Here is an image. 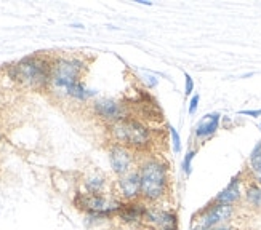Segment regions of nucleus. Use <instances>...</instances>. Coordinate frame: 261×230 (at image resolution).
Returning <instances> with one entry per match:
<instances>
[{"mask_svg": "<svg viewBox=\"0 0 261 230\" xmlns=\"http://www.w3.org/2000/svg\"><path fill=\"white\" fill-rule=\"evenodd\" d=\"M92 58L75 53L51 54V74L47 95L56 101H66L75 106H88L96 98V91L84 82Z\"/></svg>", "mask_w": 261, "mask_h": 230, "instance_id": "obj_1", "label": "nucleus"}, {"mask_svg": "<svg viewBox=\"0 0 261 230\" xmlns=\"http://www.w3.org/2000/svg\"><path fill=\"white\" fill-rule=\"evenodd\" d=\"M136 169L141 181V200L151 206H172L173 178L165 157L161 154H143Z\"/></svg>", "mask_w": 261, "mask_h": 230, "instance_id": "obj_2", "label": "nucleus"}, {"mask_svg": "<svg viewBox=\"0 0 261 230\" xmlns=\"http://www.w3.org/2000/svg\"><path fill=\"white\" fill-rule=\"evenodd\" d=\"M2 72L21 88L36 93H47L51 74V54L43 51L32 53L15 63L4 64Z\"/></svg>", "mask_w": 261, "mask_h": 230, "instance_id": "obj_3", "label": "nucleus"}, {"mask_svg": "<svg viewBox=\"0 0 261 230\" xmlns=\"http://www.w3.org/2000/svg\"><path fill=\"white\" fill-rule=\"evenodd\" d=\"M108 142L125 146L136 154H155L157 130L140 117H127L105 128Z\"/></svg>", "mask_w": 261, "mask_h": 230, "instance_id": "obj_4", "label": "nucleus"}, {"mask_svg": "<svg viewBox=\"0 0 261 230\" xmlns=\"http://www.w3.org/2000/svg\"><path fill=\"white\" fill-rule=\"evenodd\" d=\"M71 203L74 206V210H77L82 216H85V214H106L114 222H116V216H117L119 210L123 205V202H120L112 193L95 195V193H87L81 189H77L72 193Z\"/></svg>", "mask_w": 261, "mask_h": 230, "instance_id": "obj_5", "label": "nucleus"}, {"mask_svg": "<svg viewBox=\"0 0 261 230\" xmlns=\"http://www.w3.org/2000/svg\"><path fill=\"white\" fill-rule=\"evenodd\" d=\"M241 214V206H223L205 203L191 217V230H208L224 224H234Z\"/></svg>", "mask_w": 261, "mask_h": 230, "instance_id": "obj_6", "label": "nucleus"}, {"mask_svg": "<svg viewBox=\"0 0 261 230\" xmlns=\"http://www.w3.org/2000/svg\"><path fill=\"white\" fill-rule=\"evenodd\" d=\"M87 110L90 117H93L105 128L127 117H135L128 102L117 98H95L87 106Z\"/></svg>", "mask_w": 261, "mask_h": 230, "instance_id": "obj_7", "label": "nucleus"}, {"mask_svg": "<svg viewBox=\"0 0 261 230\" xmlns=\"http://www.w3.org/2000/svg\"><path fill=\"white\" fill-rule=\"evenodd\" d=\"M106 154H108L109 166H111V171H112V175H114V178L127 175V172L136 169V166H138L140 154H136L135 151H132V149H128L125 146L108 142Z\"/></svg>", "mask_w": 261, "mask_h": 230, "instance_id": "obj_8", "label": "nucleus"}, {"mask_svg": "<svg viewBox=\"0 0 261 230\" xmlns=\"http://www.w3.org/2000/svg\"><path fill=\"white\" fill-rule=\"evenodd\" d=\"M147 210H149V205L144 203L143 200L127 202V203L123 202L122 208L116 216V224L130 230H147L144 225Z\"/></svg>", "mask_w": 261, "mask_h": 230, "instance_id": "obj_9", "label": "nucleus"}, {"mask_svg": "<svg viewBox=\"0 0 261 230\" xmlns=\"http://www.w3.org/2000/svg\"><path fill=\"white\" fill-rule=\"evenodd\" d=\"M111 193L117 197L120 202H136L141 200V181L138 169H133L130 172L119 178H114L112 181Z\"/></svg>", "mask_w": 261, "mask_h": 230, "instance_id": "obj_10", "label": "nucleus"}, {"mask_svg": "<svg viewBox=\"0 0 261 230\" xmlns=\"http://www.w3.org/2000/svg\"><path fill=\"white\" fill-rule=\"evenodd\" d=\"M247 176L244 169L239 171L231 181L228 186L221 189L215 197L207 202L208 205H223V206H241L242 208V200H244V187H245Z\"/></svg>", "mask_w": 261, "mask_h": 230, "instance_id": "obj_11", "label": "nucleus"}, {"mask_svg": "<svg viewBox=\"0 0 261 230\" xmlns=\"http://www.w3.org/2000/svg\"><path fill=\"white\" fill-rule=\"evenodd\" d=\"M221 117L223 115L220 112H210L197 122V125L194 126V133H192V137H194V142L197 146L205 144L218 133V130L221 128Z\"/></svg>", "mask_w": 261, "mask_h": 230, "instance_id": "obj_12", "label": "nucleus"}, {"mask_svg": "<svg viewBox=\"0 0 261 230\" xmlns=\"http://www.w3.org/2000/svg\"><path fill=\"white\" fill-rule=\"evenodd\" d=\"M112 181L101 171H88L81 178V186L79 189L87 192V193H95V195H103V193H111Z\"/></svg>", "mask_w": 261, "mask_h": 230, "instance_id": "obj_13", "label": "nucleus"}, {"mask_svg": "<svg viewBox=\"0 0 261 230\" xmlns=\"http://www.w3.org/2000/svg\"><path fill=\"white\" fill-rule=\"evenodd\" d=\"M242 208L252 213H256V214H261V186L250 179L245 181Z\"/></svg>", "mask_w": 261, "mask_h": 230, "instance_id": "obj_14", "label": "nucleus"}, {"mask_svg": "<svg viewBox=\"0 0 261 230\" xmlns=\"http://www.w3.org/2000/svg\"><path fill=\"white\" fill-rule=\"evenodd\" d=\"M244 172L247 179H250L261 186V155L255 157V158H248L247 166L244 168Z\"/></svg>", "mask_w": 261, "mask_h": 230, "instance_id": "obj_15", "label": "nucleus"}, {"mask_svg": "<svg viewBox=\"0 0 261 230\" xmlns=\"http://www.w3.org/2000/svg\"><path fill=\"white\" fill-rule=\"evenodd\" d=\"M199 152V146H194V147H189L188 149V152L185 154L183 157V162H181V171H183V175L186 178L191 176V172H192V162H194V158Z\"/></svg>", "mask_w": 261, "mask_h": 230, "instance_id": "obj_16", "label": "nucleus"}, {"mask_svg": "<svg viewBox=\"0 0 261 230\" xmlns=\"http://www.w3.org/2000/svg\"><path fill=\"white\" fill-rule=\"evenodd\" d=\"M168 133H170V139H172V146H173V152L175 154H179L181 152V136L178 133V130L175 128V126L168 125Z\"/></svg>", "mask_w": 261, "mask_h": 230, "instance_id": "obj_17", "label": "nucleus"}, {"mask_svg": "<svg viewBox=\"0 0 261 230\" xmlns=\"http://www.w3.org/2000/svg\"><path fill=\"white\" fill-rule=\"evenodd\" d=\"M199 102H200V95H192L189 99V104H188V113L189 115H196L197 109H199Z\"/></svg>", "mask_w": 261, "mask_h": 230, "instance_id": "obj_18", "label": "nucleus"}, {"mask_svg": "<svg viewBox=\"0 0 261 230\" xmlns=\"http://www.w3.org/2000/svg\"><path fill=\"white\" fill-rule=\"evenodd\" d=\"M192 93H194V78L188 72H185V95L188 98V96H192Z\"/></svg>", "mask_w": 261, "mask_h": 230, "instance_id": "obj_19", "label": "nucleus"}, {"mask_svg": "<svg viewBox=\"0 0 261 230\" xmlns=\"http://www.w3.org/2000/svg\"><path fill=\"white\" fill-rule=\"evenodd\" d=\"M239 115H245V117H252V119H259L261 117V109H245L237 112Z\"/></svg>", "mask_w": 261, "mask_h": 230, "instance_id": "obj_20", "label": "nucleus"}, {"mask_svg": "<svg viewBox=\"0 0 261 230\" xmlns=\"http://www.w3.org/2000/svg\"><path fill=\"white\" fill-rule=\"evenodd\" d=\"M208 230H241L236 224H224V225H218V227H213Z\"/></svg>", "mask_w": 261, "mask_h": 230, "instance_id": "obj_21", "label": "nucleus"}, {"mask_svg": "<svg viewBox=\"0 0 261 230\" xmlns=\"http://www.w3.org/2000/svg\"><path fill=\"white\" fill-rule=\"evenodd\" d=\"M136 4H140V5H152V2L151 0H136Z\"/></svg>", "mask_w": 261, "mask_h": 230, "instance_id": "obj_22", "label": "nucleus"}, {"mask_svg": "<svg viewBox=\"0 0 261 230\" xmlns=\"http://www.w3.org/2000/svg\"><path fill=\"white\" fill-rule=\"evenodd\" d=\"M161 230H179V225H176V227H164Z\"/></svg>", "mask_w": 261, "mask_h": 230, "instance_id": "obj_23", "label": "nucleus"}, {"mask_svg": "<svg viewBox=\"0 0 261 230\" xmlns=\"http://www.w3.org/2000/svg\"><path fill=\"white\" fill-rule=\"evenodd\" d=\"M2 141H4V134H2V131H0V144H2Z\"/></svg>", "mask_w": 261, "mask_h": 230, "instance_id": "obj_24", "label": "nucleus"}, {"mask_svg": "<svg viewBox=\"0 0 261 230\" xmlns=\"http://www.w3.org/2000/svg\"><path fill=\"white\" fill-rule=\"evenodd\" d=\"M258 126H259V130H261V125H258Z\"/></svg>", "mask_w": 261, "mask_h": 230, "instance_id": "obj_25", "label": "nucleus"}]
</instances>
